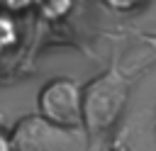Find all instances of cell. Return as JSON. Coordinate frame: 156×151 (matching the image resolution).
I'll list each match as a JSON object with an SVG mask.
<instances>
[{"label":"cell","instance_id":"obj_1","mask_svg":"<svg viewBox=\"0 0 156 151\" xmlns=\"http://www.w3.org/2000/svg\"><path fill=\"white\" fill-rule=\"evenodd\" d=\"M132 71L115 56L102 73L83 85V129L90 141L105 139L119 122L132 93Z\"/></svg>","mask_w":156,"mask_h":151},{"label":"cell","instance_id":"obj_2","mask_svg":"<svg viewBox=\"0 0 156 151\" xmlns=\"http://www.w3.org/2000/svg\"><path fill=\"white\" fill-rule=\"evenodd\" d=\"M10 139L15 151H78V146L88 141L85 132L58 127L44 119L39 112L17 119Z\"/></svg>","mask_w":156,"mask_h":151},{"label":"cell","instance_id":"obj_3","mask_svg":"<svg viewBox=\"0 0 156 151\" xmlns=\"http://www.w3.org/2000/svg\"><path fill=\"white\" fill-rule=\"evenodd\" d=\"M37 112L66 129H83V85L73 78H51L37 95Z\"/></svg>","mask_w":156,"mask_h":151},{"label":"cell","instance_id":"obj_4","mask_svg":"<svg viewBox=\"0 0 156 151\" xmlns=\"http://www.w3.org/2000/svg\"><path fill=\"white\" fill-rule=\"evenodd\" d=\"M73 0H39V7H41V15L46 19H61L63 15H68Z\"/></svg>","mask_w":156,"mask_h":151},{"label":"cell","instance_id":"obj_5","mask_svg":"<svg viewBox=\"0 0 156 151\" xmlns=\"http://www.w3.org/2000/svg\"><path fill=\"white\" fill-rule=\"evenodd\" d=\"M17 41V27L10 15H0V54Z\"/></svg>","mask_w":156,"mask_h":151},{"label":"cell","instance_id":"obj_6","mask_svg":"<svg viewBox=\"0 0 156 151\" xmlns=\"http://www.w3.org/2000/svg\"><path fill=\"white\" fill-rule=\"evenodd\" d=\"M141 46H144V54H141V58H139V66L156 63V32L144 34V37H141Z\"/></svg>","mask_w":156,"mask_h":151},{"label":"cell","instance_id":"obj_7","mask_svg":"<svg viewBox=\"0 0 156 151\" xmlns=\"http://www.w3.org/2000/svg\"><path fill=\"white\" fill-rule=\"evenodd\" d=\"M107 10H112V12H132V10H136L144 0H100Z\"/></svg>","mask_w":156,"mask_h":151},{"label":"cell","instance_id":"obj_8","mask_svg":"<svg viewBox=\"0 0 156 151\" xmlns=\"http://www.w3.org/2000/svg\"><path fill=\"white\" fill-rule=\"evenodd\" d=\"M7 10H24V7H29V5H34V2H39V0H0Z\"/></svg>","mask_w":156,"mask_h":151},{"label":"cell","instance_id":"obj_9","mask_svg":"<svg viewBox=\"0 0 156 151\" xmlns=\"http://www.w3.org/2000/svg\"><path fill=\"white\" fill-rule=\"evenodd\" d=\"M0 151H15L12 139H10V132H5V129H0Z\"/></svg>","mask_w":156,"mask_h":151},{"label":"cell","instance_id":"obj_10","mask_svg":"<svg viewBox=\"0 0 156 151\" xmlns=\"http://www.w3.org/2000/svg\"><path fill=\"white\" fill-rule=\"evenodd\" d=\"M110 151H132V149H129V146H124V144H119V141H117V144H115V146H112V149H110Z\"/></svg>","mask_w":156,"mask_h":151}]
</instances>
